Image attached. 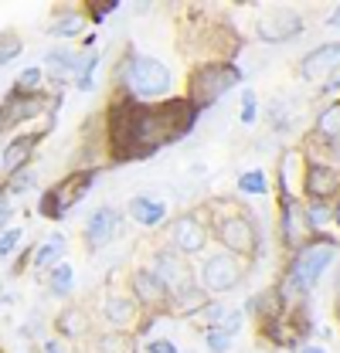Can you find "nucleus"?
Returning <instances> with one entry per match:
<instances>
[{
	"label": "nucleus",
	"instance_id": "f03ea898",
	"mask_svg": "<svg viewBox=\"0 0 340 353\" xmlns=\"http://www.w3.org/2000/svg\"><path fill=\"white\" fill-rule=\"evenodd\" d=\"M340 259V241L330 234H313L303 248H296L286 262V272L276 285V292L283 296L286 306L306 303V296L320 285V279L327 275V268Z\"/></svg>",
	"mask_w": 340,
	"mask_h": 353
},
{
	"label": "nucleus",
	"instance_id": "c03bdc74",
	"mask_svg": "<svg viewBox=\"0 0 340 353\" xmlns=\"http://www.w3.org/2000/svg\"><path fill=\"white\" fill-rule=\"evenodd\" d=\"M334 224H337V231H340V197L334 201Z\"/></svg>",
	"mask_w": 340,
	"mask_h": 353
},
{
	"label": "nucleus",
	"instance_id": "a878e982",
	"mask_svg": "<svg viewBox=\"0 0 340 353\" xmlns=\"http://www.w3.org/2000/svg\"><path fill=\"white\" fill-rule=\"evenodd\" d=\"M85 24H88V17H85L82 10H65V14H58L55 17V24H51V34L55 38H62V44L72 41V38H79L85 31Z\"/></svg>",
	"mask_w": 340,
	"mask_h": 353
},
{
	"label": "nucleus",
	"instance_id": "6ab92c4d",
	"mask_svg": "<svg viewBox=\"0 0 340 353\" xmlns=\"http://www.w3.org/2000/svg\"><path fill=\"white\" fill-rule=\"evenodd\" d=\"M38 143H41V132H21V136L7 139V146H3V153H0L3 176H14V174H21V170H28L31 160H35Z\"/></svg>",
	"mask_w": 340,
	"mask_h": 353
},
{
	"label": "nucleus",
	"instance_id": "9b49d317",
	"mask_svg": "<svg viewBox=\"0 0 340 353\" xmlns=\"http://www.w3.org/2000/svg\"><path fill=\"white\" fill-rule=\"evenodd\" d=\"M313 238V228L306 221V201L303 197H283L279 194V245L293 255Z\"/></svg>",
	"mask_w": 340,
	"mask_h": 353
},
{
	"label": "nucleus",
	"instance_id": "aec40b11",
	"mask_svg": "<svg viewBox=\"0 0 340 353\" xmlns=\"http://www.w3.org/2000/svg\"><path fill=\"white\" fill-rule=\"evenodd\" d=\"M82 58H85L82 51H72L68 44H55V48H48V54H44V75H51V79H58V82L75 79Z\"/></svg>",
	"mask_w": 340,
	"mask_h": 353
},
{
	"label": "nucleus",
	"instance_id": "6e6552de",
	"mask_svg": "<svg viewBox=\"0 0 340 353\" xmlns=\"http://www.w3.org/2000/svg\"><path fill=\"white\" fill-rule=\"evenodd\" d=\"M245 275H249V265L242 262L238 255H232V252H211L201 262V289L208 296H225V292L238 289L245 282Z\"/></svg>",
	"mask_w": 340,
	"mask_h": 353
},
{
	"label": "nucleus",
	"instance_id": "412c9836",
	"mask_svg": "<svg viewBox=\"0 0 340 353\" xmlns=\"http://www.w3.org/2000/svg\"><path fill=\"white\" fill-rule=\"evenodd\" d=\"M126 214L140 228H157V224L167 221V204L160 197H153V194H136L126 204Z\"/></svg>",
	"mask_w": 340,
	"mask_h": 353
},
{
	"label": "nucleus",
	"instance_id": "2f4dec72",
	"mask_svg": "<svg viewBox=\"0 0 340 353\" xmlns=\"http://www.w3.org/2000/svg\"><path fill=\"white\" fill-rule=\"evenodd\" d=\"M35 180H38V174L28 167V170H21V174L7 176L0 187H3V194H7V197H17V194H28V190L35 187Z\"/></svg>",
	"mask_w": 340,
	"mask_h": 353
},
{
	"label": "nucleus",
	"instance_id": "7c9ffc66",
	"mask_svg": "<svg viewBox=\"0 0 340 353\" xmlns=\"http://www.w3.org/2000/svg\"><path fill=\"white\" fill-rule=\"evenodd\" d=\"M99 61H102V54H99V51H92V54H85L82 58V65H79V72H75V79H72L79 92H88V88H92V79H95Z\"/></svg>",
	"mask_w": 340,
	"mask_h": 353
},
{
	"label": "nucleus",
	"instance_id": "ea45409f",
	"mask_svg": "<svg viewBox=\"0 0 340 353\" xmlns=\"http://www.w3.org/2000/svg\"><path fill=\"white\" fill-rule=\"evenodd\" d=\"M10 218H14V204H0V234L10 228Z\"/></svg>",
	"mask_w": 340,
	"mask_h": 353
},
{
	"label": "nucleus",
	"instance_id": "1a4fd4ad",
	"mask_svg": "<svg viewBox=\"0 0 340 353\" xmlns=\"http://www.w3.org/2000/svg\"><path fill=\"white\" fill-rule=\"evenodd\" d=\"M167 245L177 248L184 259H187V255H201V252L211 245V224L205 221V214L184 211V214H177V218L170 221Z\"/></svg>",
	"mask_w": 340,
	"mask_h": 353
},
{
	"label": "nucleus",
	"instance_id": "49530a36",
	"mask_svg": "<svg viewBox=\"0 0 340 353\" xmlns=\"http://www.w3.org/2000/svg\"><path fill=\"white\" fill-rule=\"evenodd\" d=\"M337 306H340V289H337Z\"/></svg>",
	"mask_w": 340,
	"mask_h": 353
},
{
	"label": "nucleus",
	"instance_id": "e433bc0d",
	"mask_svg": "<svg viewBox=\"0 0 340 353\" xmlns=\"http://www.w3.org/2000/svg\"><path fill=\"white\" fill-rule=\"evenodd\" d=\"M143 353H180V350H177V343L170 336H153V340L143 343Z\"/></svg>",
	"mask_w": 340,
	"mask_h": 353
},
{
	"label": "nucleus",
	"instance_id": "0eeeda50",
	"mask_svg": "<svg viewBox=\"0 0 340 353\" xmlns=\"http://www.w3.org/2000/svg\"><path fill=\"white\" fill-rule=\"evenodd\" d=\"M58 105H62V95H55V92L21 95V92L10 88L0 102V123H3V130H17L24 123H35L38 116H55Z\"/></svg>",
	"mask_w": 340,
	"mask_h": 353
},
{
	"label": "nucleus",
	"instance_id": "de8ad7c7",
	"mask_svg": "<svg viewBox=\"0 0 340 353\" xmlns=\"http://www.w3.org/2000/svg\"><path fill=\"white\" fill-rule=\"evenodd\" d=\"M337 323H340V306H337Z\"/></svg>",
	"mask_w": 340,
	"mask_h": 353
},
{
	"label": "nucleus",
	"instance_id": "58836bf2",
	"mask_svg": "<svg viewBox=\"0 0 340 353\" xmlns=\"http://www.w3.org/2000/svg\"><path fill=\"white\" fill-rule=\"evenodd\" d=\"M320 92H323V95H330V92H340V65L334 68V72H330V75H327V79H323V82H320Z\"/></svg>",
	"mask_w": 340,
	"mask_h": 353
},
{
	"label": "nucleus",
	"instance_id": "423d86ee",
	"mask_svg": "<svg viewBox=\"0 0 340 353\" xmlns=\"http://www.w3.org/2000/svg\"><path fill=\"white\" fill-rule=\"evenodd\" d=\"M99 170H72L68 176H62L55 187H48L41 194L38 214L48 221H62L68 211H75V204H82V197L95 187Z\"/></svg>",
	"mask_w": 340,
	"mask_h": 353
},
{
	"label": "nucleus",
	"instance_id": "f8f14e48",
	"mask_svg": "<svg viewBox=\"0 0 340 353\" xmlns=\"http://www.w3.org/2000/svg\"><path fill=\"white\" fill-rule=\"evenodd\" d=\"M306 31V17L293 7H276L255 21V38L265 44H286Z\"/></svg>",
	"mask_w": 340,
	"mask_h": 353
},
{
	"label": "nucleus",
	"instance_id": "c756f323",
	"mask_svg": "<svg viewBox=\"0 0 340 353\" xmlns=\"http://www.w3.org/2000/svg\"><path fill=\"white\" fill-rule=\"evenodd\" d=\"M238 190L249 194V197H265L269 194V180L262 170H242L238 174Z\"/></svg>",
	"mask_w": 340,
	"mask_h": 353
},
{
	"label": "nucleus",
	"instance_id": "4468645a",
	"mask_svg": "<svg viewBox=\"0 0 340 353\" xmlns=\"http://www.w3.org/2000/svg\"><path fill=\"white\" fill-rule=\"evenodd\" d=\"M123 231V214L113 208V204H102L95 208L82 224V241L88 252H102L106 245H113Z\"/></svg>",
	"mask_w": 340,
	"mask_h": 353
},
{
	"label": "nucleus",
	"instance_id": "f704fd0d",
	"mask_svg": "<svg viewBox=\"0 0 340 353\" xmlns=\"http://www.w3.org/2000/svg\"><path fill=\"white\" fill-rule=\"evenodd\" d=\"M21 241H24V228H14V224H10V228L0 234V259H10Z\"/></svg>",
	"mask_w": 340,
	"mask_h": 353
},
{
	"label": "nucleus",
	"instance_id": "393cba45",
	"mask_svg": "<svg viewBox=\"0 0 340 353\" xmlns=\"http://www.w3.org/2000/svg\"><path fill=\"white\" fill-rule=\"evenodd\" d=\"M136 336L133 333H116V330H106L99 336H92V353H136Z\"/></svg>",
	"mask_w": 340,
	"mask_h": 353
},
{
	"label": "nucleus",
	"instance_id": "c9c22d12",
	"mask_svg": "<svg viewBox=\"0 0 340 353\" xmlns=\"http://www.w3.org/2000/svg\"><path fill=\"white\" fill-rule=\"evenodd\" d=\"M82 10H85V17H92L95 24H102V21H106V17H109L113 10H120V0H102V3L88 0V3L82 7Z\"/></svg>",
	"mask_w": 340,
	"mask_h": 353
},
{
	"label": "nucleus",
	"instance_id": "f257e3e1",
	"mask_svg": "<svg viewBox=\"0 0 340 353\" xmlns=\"http://www.w3.org/2000/svg\"><path fill=\"white\" fill-rule=\"evenodd\" d=\"M198 116L201 112L184 95L150 102V105H140L129 95H116L102 116L109 163L150 160L157 150H164L167 143H177L180 136L194 130Z\"/></svg>",
	"mask_w": 340,
	"mask_h": 353
},
{
	"label": "nucleus",
	"instance_id": "dca6fc26",
	"mask_svg": "<svg viewBox=\"0 0 340 353\" xmlns=\"http://www.w3.org/2000/svg\"><path fill=\"white\" fill-rule=\"evenodd\" d=\"M340 197V167L323 163V160H310L306 176H303V201H337Z\"/></svg>",
	"mask_w": 340,
	"mask_h": 353
},
{
	"label": "nucleus",
	"instance_id": "a18cd8bd",
	"mask_svg": "<svg viewBox=\"0 0 340 353\" xmlns=\"http://www.w3.org/2000/svg\"><path fill=\"white\" fill-rule=\"evenodd\" d=\"M3 146H7V130H3V123H0V153H3Z\"/></svg>",
	"mask_w": 340,
	"mask_h": 353
},
{
	"label": "nucleus",
	"instance_id": "4c0bfd02",
	"mask_svg": "<svg viewBox=\"0 0 340 353\" xmlns=\"http://www.w3.org/2000/svg\"><path fill=\"white\" fill-rule=\"evenodd\" d=\"M255 116H258V102H255L252 92H245V95H242V112H238V119H242L245 126H252Z\"/></svg>",
	"mask_w": 340,
	"mask_h": 353
},
{
	"label": "nucleus",
	"instance_id": "a19ab883",
	"mask_svg": "<svg viewBox=\"0 0 340 353\" xmlns=\"http://www.w3.org/2000/svg\"><path fill=\"white\" fill-rule=\"evenodd\" d=\"M323 24H327V28H340V3L327 14V17H323Z\"/></svg>",
	"mask_w": 340,
	"mask_h": 353
},
{
	"label": "nucleus",
	"instance_id": "39448f33",
	"mask_svg": "<svg viewBox=\"0 0 340 353\" xmlns=\"http://www.w3.org/2000/svg\"><path fill=\"white\" fill-rule=\"evenodd\" d=\"M211 224V238L221 245V252H232L238 259H255L258 255V224L245 211H225L205 218Z\"/></svg>",
	"mask_w": 340,
	"mask_h": 353
},
{
	"label": "nucleus",
	"instance_id": "cd10ccee",
	"mask_svg": "<svg viewBox=\"0 0 340 353\" xmlns=\"http://www.w3.org/2000/svg\"><path fill=\"white\" fill-rule=\"evenodd\" d=\"M306 221H310L313 234H327V228L334 224V204L330 201H306Z\"/></svg>",
	"mask_w": 340,
	"mask_h": 353
},
{
	"label": "nucleus",
	"instance_id": "bb28decb",
	"mask_svg": "<svg viewBox=\"0 0 340 353\" xmlns=\"http://www.w3.org/2000/svg\"><path fill=\"white\" fill-rule=\"evenodd\" d=\"M48 292L58 296V299H68L75 292V268L68 262H58L48 272Z\"/></svg>",
	"mask_w": 340,
	"mask_h": 353
},
{
	"label": "nucleus",
	"instance_id": "f3484780",
	"mask_svg": "<svg viewBox=\"0 0 340 353\" xmlns=\"http://www.w3.org/2000/svg\"><path fill=\"white\" fill-rule=\"evenodd\" d=\"M310 153L303 146H286L276 160V174H279V194L283 197H303V176H306Z\"/></svg>",
	"mask_w": 340,
	"mask_h": 353
},
{
	"label": "nucleus",
	"instance_id": "c85d7f7f",
	"mask_svg": "<svg viewBox=\"0 0 340 353\" xmlns=\"http://www.w3.org/2000/svg\"><path fill=\"white\" fill-rule=\"evenodd\" d=\"M44 85V68L41 65H31V68H24L21 75H17V82H14V92H21V95H35V92H41Z\"/></svg>",
	"mask_w": 340,
	"mask_h": 353
},
{
	"label": "nucleus",
	"instance_id": "2eb2a0df",
	"mask_svg": "<svg viewBox=\"0 0 340 353\" xmlns=\"http://www.w3.org/2000/svg\"><path fill=\"white\" fill-rule=\"evenodd\" d=\"M143 309L140 303L129 296V292H109L102 299V309H99V319L106 330H116V333H136L143 326Z\"/></svg>",
	"mask_w": 340,
	"mask_h": 353
},
{
	"label": "nucleus",
	"instance_id": "37998d69",
	"mask_svg": "<svg viewBox=\"0 0 340 353\" xmlns=\"http://www.w3.org/2000/svg\"><path fill=\"white\" fill-rule=\"evenodd\" d=\"M296 353H327V350H323V347H317V343H303Z\"/></svg>",
	"mask_w": 340,
	"mask_h": 353
},
{
	"label": "nucleus",
	"instance_id": "79ce46f5",
	"mask_svg": "<svg viewBox=\"0 0 340 353\" xmlns=\"http://www.w3.org/2000/svg\"><path fill=\"white\" fill-rule=\"evenodd\" d=\"M41 353H65V350H62V343H58V340H44Z\"/></svg>",
	"mask_w": 340,
	"mask_h": 353
},
{
	"label": "nucleus",
	"instance_id": "9d476101",
	"mask_svg": "<svg viewBox=\"0 0 340 353\" xmlns=\"http://www.w3.org/2000/svg\"><path fill=\"white\" fill-rule=\"evenodd\" d=\"M153 272H157V279L170 289V303L198 285V275H194L191 262H187L177 248H170V245H164V248L153 252Z\"/></svg>",
	"mask_w": 340,
	"mask_h": 353
},
{
	"label": "nucleus",
	"instance_id": "4be33fe9",
	"mask_svg": "<svg viewBox=\"0 0 340 353\" xmlns=\"http://www.w3.org/2000/svg\"><path fill=\"white\" fill-rule=\"evenodd\" d=\"M55 330L62 333V340H72V343H82L85 336L92 333V316L82 306H68L55 316Z\"/></svg>",
	"mask_w": 340,
	"mask_h": 353
},
{
	"label": "nucleus",
	"instance_id": "473e14b6",
	"mask_svg": "<svg viewBox=\"0 0 340 353\" xmlns=\"http://www.w3.org/2000/svg\"><path fill=\"white\" fill-rule=\"evenodd\" d=\"M232 347H235L232 333H225V330H208L205 333V350L208 353H232Z\"/></svg>",
	"mask_w": 340,
	"mask_h": 353
},
{
	"label": "nucleus",
	"instance_id": "b1692460",
	"mask_svg": "<svg viewBox=\"0 0 340 353\" xmlns=\"http://www.w3.org/2000/svg\"><path fill=\"white\" fill-rule=\"evenodd\" d=\"M62 255H65V234H51L44 245L35 248V255H31V272H51L55 265L62 262Z\"/></svg>",
	"mask_w": 340,
	"mask_h": 353
},
{
	"label": "nucleus",
	"instance_id": "ddd939ff",
	"mask_svg": "<svg viewBox=\"0 0 340 353\" xmlns=\"http://www.w3.org/2000/svg\"><path fill=\"white\" fill-rule=\"evenodd\" d=\"M129 296L140 303L147 316H167L170 312V289L157 279L153 268H133L129 275Z\"/></svg>",
	"mask_w": 340,
	"mask_h": 353
},
{
	"label": "nucleus",
	"instance_id": "20e7f679",
	"mask_svg": "<svg viewBox=\"0 0 340 353\" xmlns=\"http://www.w3.org/2000/svg\"><path fill=\"white\" fill-rule=\"evenodd\" d=\"M170 88H173V72L167 65L160 58H153V54H140L136 51V58L129 65L126 85H123L120 95H129L140 105H150V102H164L170 95Z\"/></svg>",
	"mask_w": 340,
	"mask_h": 353
},
{
	"label": "nucleus",
	"instance_id": "72a5a7b5",
	"mask_svg": "<svg viewBox=\"0 0 340 353\" xmlns=\"http://www.w3.org/2000/svg\"><path fill=\"white\" fill-rule=\"evenodd\" d=\"M21 51H24V41L10 31V34H3L0 38V68H7L14 58H21Z\"/></svg>",
	"mask_w": 340,
	"mask_h": 353
},
{
	"label": "nucleus",
	"instance_id": "a211bd4d",
	"mask_svg": "<svg viewBox=\"0 0 340 353\" xmlns=\"http://www.w3.org/2000/svg\"><path fill=\"white\" fill-rule=\"evenodd\" d=\"M340 65V41H327V44H317L303 54L299 61V79L303 82H323L334 68Z\"/></svg>",
	"mask_w": 340,
	"mask_h": 353
},
{
	"label": "nucleus",
	"instance_id": "7ed1b4c3",
	"mask_svg": "<svg viewBox=\"0 0 340 353\" xmlns=\"http://www.w3.org/2000/svg\"><path fill=\"white\" fill-rule=\"evenodd\" d=\"M235 85H242V68L235 61H201L187 72L184 99L201 112V109L214 105L221 95H228Z\"/></svg>",
	"mask_w": 340,
	"mask_h": 353
},
{
	"label": "nucleus",
	"instance_id": "5701e85b",
	"mask_svg": "<svg viewBox=\"0 0 340 353\" xmlns=\"http://www.w3.org/2000/svg\"><path fill=\"white\" fill-rule=\"evenodd\" d=\"M337 136H340V99L320 109V116L313 123V132L306 136V150H317V146H323V143H330Z\"/></svg>",
	"mask_w": 340,
	"mask_h": 353
}]
</instances>
